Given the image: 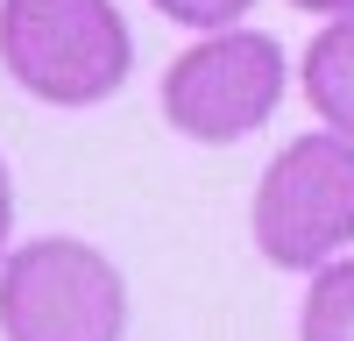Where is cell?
I'll use <instances>...</instances> for the list:
<instances>
[{"instance_id":"9","label":"cell","mask_w":354,"mask_h":341,"mask_svg":"<svg viewBox=\"0 0 354 341\" xmlns=\"http://www.w3.org/2000/svg\"><path fill=\"white\" fill-rule=\"evenodd\" d=\"M290 8H305V15H347L354 0H290Z\"/></svg>"},{"instance_id":"3","label":"cell","mask_w":354,"mask_h":341,"mask_svg":"<svg viewBox=\"0 0 354 341\" xmlns=\"http://www.w3.org/2000/svg\"><path fill=\"white\" fill-rule=\"evenodd\" d=\"M255 249L277 270H319L354 242V142L319 128L298 135L270 157V170L255 178Z\"/></svg>"},{"instance_id":"6","label":"cell","mask_w":354,"mask_h":341,"mask_svg":"<svg viewBox=\"0 0 354 341\" xmlns=\"http://www.w3.org/2000/svg\"><path fill=\"white\" fill-rule=\"evenodd\" d=\"M298 341H354V256L312 270V292L298 313Z\"/></svg>"},{"instance_id":"4","label":"cell","mask_w":354,"mask_h":341,"mask_svg":"<svg viewBox=\"0 0 354 341\" xmlns=\"http://www.w3.org/2000/svg\"><path fill=\"white\" fill-rule=\"evenodd\" d=\"M283 43L262 28H205L163 71V121L185 142H248L283 107Z\"/></svg>"},{"instance_id":"1","label":"cell","mask_w":354,"mask_h":341,"mask_svg":"<svg viewBox=\"0 0 354 341\" xmlns=\"http://www.w3.org/2000/svg\"><path fill=\"white\" fill-rule=\"evenodd\" d=\"M0 71L43 107H100L135 71L113 0H0Z\"/></svg>"},{"instance_id":"7","label":"cell","mask_w":354,"mask_h":341,"mask_svg":"<svg viewBox=\"0 0 354 341\" xmlns=\"http://www.w3.org/2000/svg\"><path fill=\"white\" fill-rule=\"evenodd\" d=\"M149 8H156L163 21H177V28H198V36H205V28H234V21H241V15L255 8V0H149Z\"/></svg>"},{"instance_id":"5","label":"cell","mask_w":354,"mask_h":341,"mask_svg":"<svg viewBox=\"0 0 354 341\" xmlns=\"http://www.w3.org/2000/svg\"><path fill=\"white\" fill-rule=\"evenodd\" d=\"M298 85H305V100H312L319 121H326L333 135H347V142H354V8H347V15H333V21L305 43Z\"/></svg>"},{"instance_id":"2","label":"cell","mask_w":354,"mask_h":341,"mask_svg":"<svg viewBox=\"0 0 354 341\" xmlns=\"http://www.w3.org/2000/svg\"><path fill=\"white\" fill-rule=\"evenodd\" d=\"M0 341H128V284L78 235H36L0 256Z\"/></svg>"},{"instance_id":"8","label":"cell","mask_w":354,"mask_h":341,"mask_svg":"<svg viewBox=\"0 0 354 341\" xmlns=\"http://www.w3.org/2000/svg\"><path fill=\"white\" fill-rule=\"evenodd\" d=\"M8 227H15V178H8V157H0V256H8Z\"/></svg>"}]
</instances>
